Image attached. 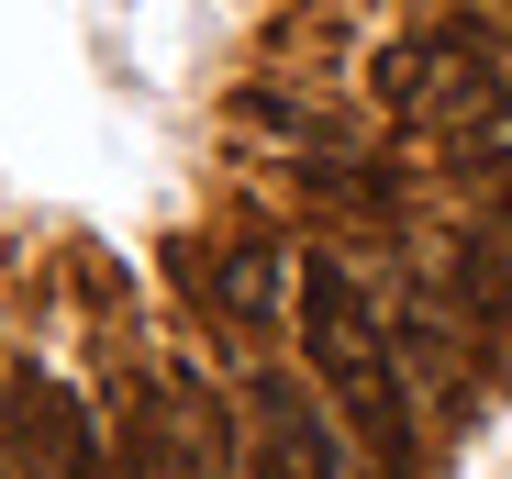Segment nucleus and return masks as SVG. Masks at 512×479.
Instances as JSON below:
<instances>
[{
  "label": "nucleus",
  "instance_id": "obj_6",
  "mask_svg": "<svg viewBox=\"0 0 512 479\" xmlns=\"http://www.w3.org/2000/svg\"><path fill=\"white\" fill-rule=\"evenodd\" d=\"M435 290L468 335H512V223H468L435 246Z\"/></svg>",
  "mask_w": 512,
  "mask_h": 479
},
{
  "label": "nucleus",
  "instance_id": "obj_9",
  "mask_svg": "<svg viewBox=\"0 0 512 479\" xmlns=\"http://www.w3.org/2000/svg\"><path fill=\"white\" fill-rule=\"evenodd\" d=\"M457 168H468V179H479V190L501 201V223H512V145H468Z\"/></svg>",
  "mask_w": 512,
  "mask_h": 479
},
{
  "label": "nucleus",
  "instance_id": "obj_8",
  "mask_svg": "<svg viewBox=\"0 0 512 479\" xmlns=\"http://www.w3.org/2000/svg\"><path fill=\"white\" fill-rule=\"evenodd\" d=\"M112 446H123V479H190L167 379H123V390H112Z\"/></svg>",
  "mask_w": 512,
  "mask_h": 479
},
{
  "label": "nucleus",
  "instance_id": "obj_2",
  "mask_svg": "<svg viewBox=\"0 0 512 479\" xmlns=\"http://www.w3.org/2000/svg\"><path fill=\"white\" fill-rule=\"evenodd\" d=\"M234 402H245V435H268L301 479H346V413H334L323 402V379L312 368H290V357H256V379L234 390Z\"/></svg>",
  "mask_w": 512,
  "mask_h": 479
},
{
  "label": "nucleus",
  "instance_id": "obj_7",
  "mask_svg": "<svg viewBox=\"0 0 512 479\" xmlns=\"http://www.w3.org/2000/svg\"><path fill=\"white\" fill-rule=\"evenodd\" d=\"M290 324H301V346H357V335H379V301L357 290L346 257L301 246V268H290Z\"/></svg>",
  "mask_w": 512,
  "mask_h": 479
},
{
  "label": "nucleus",
  "instance_id": "obj_3",
  "mask_svg": "<svg viewBox=\"0 0 512 479\" xmlns=\"http://www.w3.org/2000/svg\"><path fill=\"white\" fill-rule=\"evenodd\" d=\"M0 424H12V457H23L34 479H112L90 402H78L67 379H45V368H12V379H0Z\"/></svg>",
  "mask_w": 512,
  "mask_h": 479
},
{
  "label": "nucleus",
  "instance_id": "obj_5",
  "mask_svg": "<svg viewBox=\"0 0 512 479\" xmlns=\"http://www.w3.org/2000/svg\"><path fill=\"white\" fill-rule=\"evenodd\" d=\"M156 379H167V413H179L190 479H245V402H234V390H212L201 357H167Z\"/></svg>",
  "mask_w": 512,
  "mask_h": 479
},
{
  "label": "nucleus",
  "instance_id": "obj_4",
  "mask_svg": "<svg viewBox=\"0 0 512 479\" xmlns=\"http://www.w3.org/2000/svg\"><path fill=\"white\" fill-rule=\"evenodd\" d=\"M379 335H390L401 379H446V413H479V379H468V346H479V335L446 312V290H390Z\"/></svg>",
  "mask_w": 512,
  "mask_h": 479
},
{
  "label": "nucleus",
  "instance_id": "obj_1",
  "mask_svg": "<svg viewBox=\"0 0 512 479\" xmlns=\"http://www.w3.org/2000/svg\"><path fill=\"white\" fill-rule=\"evenodd\" d=\"M301 368L323 379V402L346 413V446L379 468V479H423V402L390 357V335H357V346H301Z\"/></svg>",
  "mask_w": 512,
  "mask_h": 479
}]
</instances>
